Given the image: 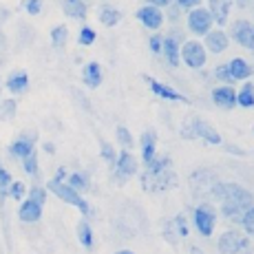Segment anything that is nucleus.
<instances>
[{
    "mask_svg": "<svg viewBox=\"0 0 254 254\" xmlns=\"http://www.w3.org/2000/svg\"><path fill=\"white\" fill-rule=\"evenodd\" d=\"M214 197L221 201V212L232 221H241L243 212L254 206V194L237 184H217Z\"/></svg>",
    "mask_w": 254,
    "mask_h": 254,
    "instance_id": "obj_1",
    "label": "nucleus"
},
{
    "mask_svg": "<svg viewBox=\"0 0 254 254\" xmlns=\"http://www.w3.org/2000/svg\"><path fill=\"white\" fill-rule=\"evenodd\" d=\"M141 186L144 190H168L175 186V170H173V162L168 157L157 159L146 166L144 175H141Z\"/></svg>",
    "mask_w": 254,
    "mask_h": 254,
    "instance_id": "obj_2",
    "label": "nucleus"
},
{
    "mask_svg": "<svg viewBox=\"0 0 254 254\" xmlns=\"http://www.w3.org/2000/svg\"><path fill=\"white\" fill-rule=\"evenodd\" d=\"M47 188L51 190V192L56 194L58 199H62V201L75 206L82 214H84V217H89V214H91V208H89V203H86V199L82 197L80 192H75V190H73L66 182H53V179H51V182L47 184Z\"/></svg>",
    "mask_w": 254,
    "mask_h": 254,
    "instance_id": "obj_3",
    "label": "nucleus"
},
{
    "mask_svg": "<svg viewBox=\"0 0 254 254\" xmlns=\"http://www.w3.org/2000/svg\"><path fill=\"white\" fill-rule=\"evenodd\" d=\"M182 135L186 139H192V137H199V139H203V141H208V144H212V146H219L221 144V135L217 133V128L214 126H210L208 122H203V120H192L190 124H186L184 128H182Z\"/></svg>",
    "mask_w": 254,
    "mask_h": 254,
    "instance_id": "obj_4",
    "label": "nucleus"
},
{
    "mask_svg": "<svg viewBox=\"0 0 254 254\" xmlns=\"http://www.w3.org/2000/svg\"><path fill=\"white\" fill-rule=\"evenodd\" d=\"M219 252L221 254H241L252 252L248 237H243L239 230H226L219 237Z\"/></svg>",
    "mask_w": 254,
    "mask_h": 254,
    "instance_id": "obj_5",
    "label": "nucleus"
},
{
    "mask_svg": "<svg viewBox=\"0 0 254 254\" xmlns=\"http://www.w3.org/2000/svg\"><path fill=\"white\" fill-rule=\"evenodd\" d=\"M179 56H182V60L186 62V66H190V69H201V66L206 64V60H208L206 47H203L201 42H197V40L184 42Z\"/></svg>",
    "mask_w": 254,
    "mask_h": 254,
    "instance_id": "obj_6",
    "label": "nucleus"
},
{
    "mask_svg": "<svg viewBox=\"0 0 254 254\" xmlns=\"http://www.w3.org/2000/svg\"><path fill=\"white\" fill-rule=\"evenodd\" d=\"M192 221H194V228L201 237H212L214 232V226H217V214L210 206H199L194 208V214H192Z\"/></svg>",
    "mask_w": 254,
    "mask_h": 254,
    "instance_id": "obj_7",
    "label": "nucleus"
},
{
    "mask_svg": "<svg viewBox=\"0 0 254 254\" xmlns=\"http://www.w3.org/2000/svg\"><path fill=\"white\" fill-rule=\"evenodd\" d=\"M212 16H210L208 9L197 7V9H190L188 13V29L194 33V36H206V33L212 29Z\"/></svg>",
    "mask_w": 254,
    "mask_h": 254,
    "instance_id": "obj_8",
    "label": "nucleus"
},
{
    "mask_svg": "<svg viewBox=\"0 0 254 254\" xmlns=\"http://www.w3.org/2000/svg\"><path fill=\"white\" fill-rule=\"evenodd\" d=\"M232 38L243 49L254 51V24L250 20H234L232 24Z\"/></svg>",
    "mask_w": 254,
    "mask_h": 254,
    "instance_id": "obj_9",
    "label": "nucleus"
},
{
    "mask_svg": "<svg viewBox=\"0 0 254 254\" xmlns=\"http://www.w3.org/2000/svg\"><path fill=\"white\" fill-rule=\"evenodd\" d=\"M115 170H117V179H120V182H126L128 177H133V175L137 173V159L133 157L130 150L124 148L122 153H117Z\"/></svg>",
    "mask_w": 254,
    "mask_h": 254,
    "instance_id": "obj_10",
    "label": "nucleus"
},
{
    "mask_svg": "<svg viewBox=\"0 0 254 254\" xmlns=\"http://www.w3.org/2000/svg\"><path fill=\"white\" fill-rule=\"evenodd\" d=\"M33 146H36V135L24 133L16 141H11V144H9V157L20 159V162H22L27 155L33 153Z\"/></svg>",
    "mask_w": 254,
    "mask_h": 254,
    "instance_id": "obj_11",
    "label": "nucleus"
},
{
    "mask_svg": "<svg viewBox=\"0 0 254 254\" xmlns=\"http://www.w3.org/2000/svg\"><path fill=\"white\" fill-rule=\"evenodd\" d=\"M137 20L146 29H159L164 24V11L159 7H153V4H144L137 11Z\"/></svg>",
    "mask_w": 254,
    "mask_h": 254,
    "instance_id": "obj_12",
    "label": "nucleus"
},
{
    "mask_svg": "<svg viewBox=\"0 0 254 254\" xmlns=\"http://www.w3.org/2000/svg\"><path fill=\"white\" fill-rule=\"evenodd\" d=\"M228 75H230V82L248 80V77L254 75V66L243 58H234V60L228 62Z\"/></svg>",
    "mask_w": 254,
    "mask_h": 254,
    "instance_id": "obj_13",
    "label": "nucleus"
},
{
    "mask_svg": "<svg viewBox=\"0 0 254 254\" xmlns=\"http://www.w3.org/2000/svg\"><path fill=\"white\" fill-rule=\"evenodd\" d=\"M212 102L217 106H221V109H234L237 106V91L232 89V86H217V89L212 91Z\"/></svg>",
    "mask_w": 254,
    "mask_h": 254,
    "instance_id": "obj_14",
    "label": "nucleus"
},
{
    "mask_svg": "<svg viewBox=\"0 0 254 254\" xmlns=\"http://www.w3.org/2000/svg\"><path fill=\"white\" fill-rule=\"evenodd\" d=\"M179 51H182V45H179L177 38H175V36H166L164 42H162V53H164L166 62H168L170 66H179V62H182Z\"/></svg>",
    "mask_w": 254,
    "mask_h": 254,
    "instance_id": "obj_15",
    "label": "nucleus"
},
{
    "mask_svg": "<svg viewBox=\"0 0 254 254\" xmlns=\"http://www.w3.org/2000/svg\"><path fill=\"white\" fill-rule=\"evenodd\" d=\"M206 51L210 53H223L228 49V36L221 29H210L206 33Z\"/></svg>",
    "mask_w": 254,
    "mask_h": 254,
    "instance_id": "obj_16",
    "label": "nucleus"
},
{
    "mask_svg": "<svg viewBox=\"0 0 254 254\" xmlns=\"http://www.w3.org/2000/svg\"><path fill=\"white\" fill-rule=\"evenodd\" d=\"M146 82L150 84V89H153L155 95L162 97V100H170V102H188V100H186V97L182 95V93H177L175 89H170V86H166V84H162V82H157L155 77L146 75Z\"/></svg>",
    "mask_w": 254,
    "mask_h": 254,
    "instance_id": "obj_17",
    "label": "nucleus"
},
{
    "mask_svg": "<svg viewBox=\"0 0 254 254\" xmlns=\"http://www.w3.org/2000/svg\"><path fill=\"white\" fill-rule=\"evenodd\" d=\"M18 217H20V221H24V223L40 221L42 206H40V203H36V201H31V199H22L20 208H18Z\"/></svg>",
    "mask_w": 254,
    "mask_h": 254,
    "instance_id": "obj_18",
    "label": "nucleus"
},
{
    "mask_svg": "<svg viewBox=\"0 0 254 254\" xmlns=\"http://www.w3.org/2000/svg\"><path fill=\"white\" fill-rule=\"evenodd\" d=\"M230 7H232V0H210V16L212 20H217V24H226L228 16H230Z\"/></svg>",
    "mask_w": 254,
    "mask_h": 254,
    "instance_id": "obj_19",
    "label": "nucleus"
},
{
    "mask_svg": "<svg viewBox=\"0 0 254 254\" xmlns=\"http://www.w3.org/2000/svg\"><path fill=\"white\" fill-rule=\"evenodd\" d=\"M155 148H157V135L153 130H146L141 135V159H144L146 166L155 159Z\"/></svg>",
    "mask_w": 254,
    "mask_h": 254,
    "instance_id": "obj_20",
    "label": "nucleus"
},
{
    "mask_svg": "<svg viewBox=\"0 0 254 254\" xmlns=\"http://www.w3.org/2000/svg\"><path fill=\"white\" fill-rule=\"evenodd\" d=\"M27 86H29V75L24 71H16L7 77V89H9V93H13V95L24 93Z\"/></svg>",
    "mask_w": 254,
    "mask_h": 254,
    "instance_id": "obj_21",
    "label": "nucleus"
},
{
    "mask_svg": "<svg viewBox=\"0 0 254 254\" xmlns=\"http://www.w3.org/2000/svg\"><path fill=\"white\" fill-rule=\"evenodd\" d=\"M82 80H84L86 86H91V89H95V86L102 84V69L97 62H89V64L84 66V71H82Z\"/></svg>",
    "mask_w": 254,
    "mask_h": 254,
    "instance_id": "obj_22",
    "label": "nucleus"
},
{
    "mask_svg": "<svg viewBox=\"0 0 254 254\" xmlns=\"http://www.w3.org/2000/svg\"><path fill=\"white\" fill-rule=\"evenodd\" d=\"M64 13L75 20L86 18V0H64Z\"/></svg>",
    "mask_w": 254,
    "mask_h": 254,
    "instance_id": "obj_23",
    "label": "nucleus"
},
{
    "mask_svg": "<svg viewBox=\"0 0 254 254\" xmlns=\"http://www.w3.org/2000/svg\"><path fill=\"white\" fill-rule=\"evenodd\" d=\"M120 20H122L120 9L111 7V4H102L100 7V22L102 24H106V27H115Z\"/></svg>",
    "mask_w": 254,
    "mask_h": 254,
    "instance_id": "obj_24",
    "label": "nucleus"
},
{
    "mask_svg": "<svg viewBox=\"0 0 254 254\" xmlns=\"http://www.w3.org/2000/svg\"><path fill=\"white\" fill-rule=\"evenodd\" d=\"M237 104L243 106V109H252L254 106V84L252 82H246L241 91H237Z\"/></svg>",
    "mask_w": 254,
    "mask_h": 254,
    "instance_id": "obj_25",
    "label": "nucleus"
},
{
    "mask_svg": "<svg viewBox=\"0 0 254 254\" xmlns=\"http://www.w3.org/2000/svg\"><path fill=\"white\" fill-rule=\"evenodd\" d=\"M77 239H80V243L86 248V250H91L93 248V228H91L89 221L77 223Z\"/></svg>",
    "mask_w": 254,
    "mask_h": 254,
    "instance_id": "obj_26",
    "label": "nucleus"
},
{
    "mask_svg": "<svg viewBox=\"0 0 254 254\" xmlns=\"http://www.w3.org/2000/svg\"><path fill=\"white\" fill-rule=\"evenodd\" d=\"M66 38H69V29L64 27V24H60V27L51 29V42L56 49H62L66 45Z\"/></svg>",
    "mask_w": 254,
    "mask_h": 254,
    "instance_id": "obj_27",
    "label": "nucleus"
},
{
    "mask_svg": "<svg viewBox=\"0 0 254 254\" xmlns=\"http://www.w3.org/2000/svg\"><path fill=\"white\" fill-rule=\"evenodd\" d=\"M66 184H69L75 192H82V190L89 188V179H86L82 173H71L69 177H66Z\"/></svg>",
    "mask_w": 254,
    "mask_h": 254,
    "instance_id": "obj_28",
    "label": "nucleus"
},
{
    "mask_svg": "<svg viewBox=\"0 0 254 254\" xmlns=\"http://www.w3.org/2000/svg\"><path fill=\"white\" fill-rule=\"evenodd\" d=\"M239 223L243 226V230H246L248 237L254 239V206L243 212V217H241V221H239Z\"/></svg>",
    "mask_w": 254,
    "mask_h": 254,
    "instance_id": "obj_29",
    "label": "nucleus"
},
{
    "mask_svg": "<svg viewBox=\"0 0 254 254\" xmlns=\"http://www.w3.org/2000/svg\"><path fill=\"white\" fill-rule=\"evenodd\" d=\"M7 194L13 199V201H22L24 194H27V186H24L22 182H11V186H9Z\"/></svg>",
    "mask_w": 254,
    "mask_h": 254,
    "instance_id": "obj_30",
    "label": "nucleus"
},
{
    "mask_svg": "<svg viewBox=\"0 0 254 254\" xmlns=\"http://www.w3.org/2000/svg\"><path fill=\"white\" fill-rule=\"evenodd\" d=\"M22 168H24V173L31 175V177H36L38 175V155H36V150L22 159Z\"/></svg>",
    "mask_w": 254,
    "mask_h": 254,
    "instance_id": "obj_31",
    "label": "nucleus"
},
{
    "mask_svg": "<svg viewBox=\"0 0 254 254\" xmlns=\"http://www.w3.org/2000/svg\"><path fill=\"white\" fill-rule=\"evenodd\" d=\"M95 31H93L91 27H82L80 29V36H77V42H80L82 47H89V45H93L95 42Z\"/></svg>",
    "mask_w": 254,
    "mask_h": 254,
    "instance_id": "obj_32",
    "label": "nucleus"
},
{
    "mask_svg": "<svg viewBox=\"0 0 254 254\" xmlns=\"http://www.w3.org/2000/svg\"><path fill=\"white\" fill-rule=\"evenodd\" d=\"M27 199H31V201H36V203H40V206H45V201H47V188L33 186V188L29 190V197H27Z\"/></svg>",
    "mask_w": 254,
    "mask_h": 254,
    "instance_id": "obj_33",
    "label": "nucleus"
},
{
    "mask_svg": "<svg viewBox=\"0 0 254 254\" xmlns=\"http://www.w3.org/2000/svg\"><path fill=\"white\" fill-rule=\"evenodd\" d=\"M11 175H9V170H4L2 166H0V199L7 194V190H9V186H11Z\"/></svg>",
    "mask_w": 254,
    "mask_h": 254,
    "instance_id": "obj_34",
    "label": "nucleus"
},
{
    "mask_svg": "<svg viewBox=\"0 0 254 254\" xmlns=\"http://www.w3.org/2000/svg\"><path fill=\"white\" fill-rule=\"evenodd\" d=\"M117 139H120V144L124 146L126 150H130V146H133V137H130V130L126 128V126H120V128H117Z\"/></svg>",
    "mask_w": 254,
    "mask_h": 254,
    "instance_id": "obj_35",
    "label": "nucleus"
},
{
    "mask_svg": "<svg viewBox=\"0 0 254 254\" xmlns=\"http://www.w3.org/2000/svg\"><path fill=\"white\" fill-rule=\"evenodd\" d=\"M100 153H102V157H104L109 164H115L117 153H115V148L109 144V141H102V144H100Z\"/></svg>",
    "mask_w": 254,
    "mask_h": 254,
    "instance_id": "obj_36",
    "label": "nucleus"
},
{
    "mask_svg": "<svg viewBox=\"0 0 254 254\" xmlns=\"http://www.w3.org/2000/svg\"><path fill=\"white\" fill-rule=\"evenodd\" d=\"M24 9H27L31 16H36V13H40V9H42V0H24Z\"/></svg>",
    "mask_w": 254,
    "mask_h": 254,
    "instance_id": "obj_37",
    "label": "nucleus"
},
{
    "mask_svg": "<svg viewBox=\"0 0 254 254\" xmlns=\"http://www.w3.org/2000/svg\"><path fill=\"white\" fill-rule=\"evenodd\" d=\"M175 228H177V232L182 234V237H186V234H188V223H186V217H184V214H177V217H175Z\"/></svg>",
    "mask_w": 254,
    "mask_h": 254,
    "instance_id": "obj_38",
    "label": "nucleus"
},
{
    "mask_svg": "<svg viewBox=\"0 0 254 254\" xmlns=\"http://www.w3.org/2000/svg\"><path fill=\"white\" fill-rule=\"evenodd\" d=\"M162 42H164V38L159 36V33H155V36L150 38V42H148L150 51H153V53H162Z\"/></svg>",
    "mask_w": 254,
    "mask_h": 254,
    "instance_id": "obj_39",
    "label": "nucleus"
},
{
    "mask_svg": "<svg viewBox=\"0 0 254 254\" xmlns=\"http://www.w3.org/2000/svg\"><path fill=\"white\" fill-rule=\"evenodd\" d=\"M214 77L221 82H230V75H228V64H221L214 69Z\"/></svg>",
    "mask_w": 254,
    "mask_h": 254,
    "instance_id": "obj_40",
    "label": "nucleus"
},
{
    "mask_svg": "<svg viewBox=\"0 0 254 254\" xmlns=\"http://www.w3.org/2000/svg\"><path fill=\"white\" fill-rule=\"evenodd\" d=\"M13 113H16V102L13 100H7L2 104V117H11Z\"/></svg>",
    "mask_w": 254,
    "mask_h": 254,
    "instance_id": "obj_41",
    "label": "nucleus"
},
{
    "mask_svg": "<svg viewBox=\"0 0 254 254\" xmlns=\"http://www.w3.org/2000/svg\"><path fill=\"white\" fill-rule=\"evenodd\" d=\"M179 9H197L201 7V0H177Z\"/></svg>",
    "mask_w": 254,
    "mask_h": 254,
    "instance_id": "obj_42",
    "label": "nucleus"
},
{
    "mask_svg": "<svg viewBox=\"0 0 254 254\" xmlns=\"http://www.w3.org/2000/svg\"><path fill=\"white\" fill-rule=\"evenodd\" d=\"M66 177H69L66 168H58V173H56V177H53V182H66Z\"/></svg>",
    "mask_w": 254,
    "mask_h": 254,
    "instance_id": "obj_43",
    "label": "nucleus"
},
{
    "mask_svg": "<svg viewBox=\"0 0 254 254\" xmlns=\"http://www.w3.org/2000/svg\"><path fill=\"white\" fill-rule=\"evenodd\" d=\"M146 4H153V7H168L170 4V0H146Z\"/></svg>",
    "mask_w": 254,
    "mask_h": 254,
    "instance_id": "obj_44",
    "label": "nucleus"
},
{
    "mask_svg": "<svg viewBox=\"0 0 254 254\" xmlns=\"http://www.w3.org/2000/svg\"><path fill=\"white\" fill-rule=\"evenodd\" d=\"M42 148H45V153H49V155L56 153V146H53L51 141H45V144H42Z\"/></svg>",
    "mask_w": 254,
    "mask_h": 254,
    "instance_id": "obj_45",
    "label": "nucleus"
},
{
    "mask_svg": "<svg viewBox=\"0 0 254 254\" xmlns=\"http://www.w3.org/2000/svg\"><path fill=\"white\" fill-rule=\"evenodd\" d=\"M190 254H203V252L199 250V248H190Z\"/></svg>",
    "mask_w": 254,
    "mask_h": 254,
    "instance_id": "obj_46",
    "label": "nucleus"
},
{
    "mask_svg": "<svg viewBox=\"0 0 254 254\" xmlns=\"http://www.w3.org/2000/svg\"><path fill=\"white\" fill-rule=\"evenodd\" d=\"M115 254H135V252H130V250H120V252H115Z\"/></svg>",
    "mask_w": 254,
    "mask_h": 254,
    "instance_id": "obj_47",
    "label": "nucleus"
}]
</instances>
